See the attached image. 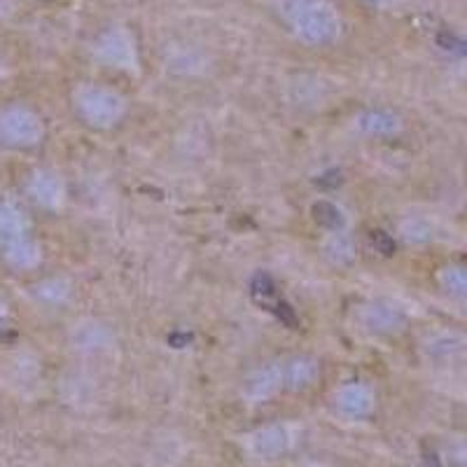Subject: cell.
Wrapping results in <instances>:
<instances>
[{"label":"cell","mask_w":467,"mask_h":467,"mask_svg":"<svg viewBox=\"0 0 467 467\" xmlns=\"http://www.w3.org/2000/svg\"><path fill=\"white\" fill-rule=\"evenodd\" d=\"M37 136V124L22 110H5L0 115V140L5 143H31Z\"/></svg>","instance_id":"2"},{"label":"cell","mask_w":467,"mask_h":467,"mask_svg":"<svg viewBox=\"0 0 467 467\" xmlns=\"http://www.w3.org/2000/svg\"><path fill=\"white\" fill-rule=\"evenodd\" d=\"M0 327H3V306H0Z\"/></svg>","instance_id":"3"},{"label":"cell","mask_w":467,"mask_h":467,"mask_svg":"<svg viewBox=\"0 0 467 467\" xmlns=\"http://www.w3.org/2000/svg\"><path fill=\"white\" fill-rule=\"evenodd\" d=\"M0 244L15 262H26L31 255L24 239V218L15 206H0Z\"/></svg>","instance_id":"1"}]
</instances>
